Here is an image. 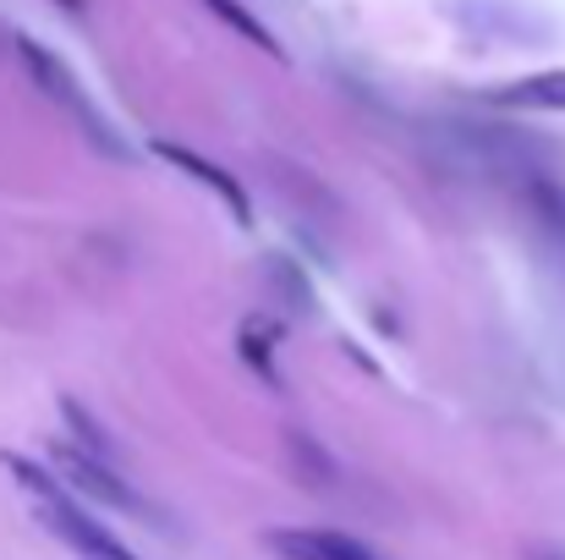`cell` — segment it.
<instances>
[{"instance_id":"obj_7","label":"cell","mask_w":565,"mask_h":560,"mask_svg":"<svg viewBox=\"0 0 565 560\" xmlns=\"http://www.w3.org/2000/svg\"><path fill=\"white\" fill-rule=\"evenodd\" d=\"M209 6H214V11L225 17V22H236V28H242V33H247L253 44H264V50H275V39H269V33H264V28H258V22H253V17H247V11H242L236 0H209Z\"/></svg>"},{"instance_id":"obj_8","label":"cell","mask_w":565,"mask_h":560,"mask_svg":"<svg viewBox=\"0 0 565 560\" xmlns=\"http://www.w3.org/2000/svg\"><path fill=\"white\" fill-rule=\"evenodd\" d=\"M533 560H565V550H533Z\"/></svg>"},{"instance_id":"obj_6","label":"cell","mask_w":565,"mask_h":560,"mask_svg":"<svg viewBox=\"0 0 565 560\" xmlns=\"http://www.w3.org/2000/svg\"><path fill=\"white\" fill-rule=\"evenodd\" d=\"M505 105H533V110H565V72H544V77H522L500 94Z\"/></svg>"},{"instance_id":"obj_5","label":"cell","mask_w":565,"mask_h":560,"mask_svg":"<svg viewBox=\"0 0 565 560\" xmlns=\"http://www.w3.org/2000/svg\"><path fill=\"white\" fill-rule=\"evenodd\" d=\"M160 155H166L171 166H182L188 177H198L203 187H214V192H220V198H225V203L236 209V220H247V192H242V187L231 182L225 171H214L209 160H198V155H188V149H177V144H160Z\"/></svg>"},{"instance_id":"obj_3","label":"cell","mask_w":565,"mask_h":560,"mask_svg":"<svg viewBox=\"0 0 565 560\" xmlns=\"http://www.w3.org/2000/svg\"><path fill=\"white\" fill-rule=\"evenodd\" d=\"M17 50H22V61H28V66H33V77H39V83H44V94H61V99H66V105H72V110H77V116H83V121H88V133H94V138H105V144H110V133H105V121H99V116H94V110H88V99H83V88H77V83H72V72H66V66H61V61H55V55H44V50H39V44H33V39H17ZM110 149H116V144H110Z\"/></svg>"},{"instance_id":"obj_4","label":"cell","mask_w":565,"mask_h":560,"mask_svg":"<svg viewBox=\"0 0 565 560\" xmlns=\"http://www.w3.org/2000/svg\"><path fill=\"white\" fill-rule=\"evenodd\" d=\"M269 545L286 560H379L369 545L341 539V533H319V528H291V533H269Z\"/></svg>"},{"instance_id":"obj_2","label":"cell","mask_w":565,"mask_h":560,"mask_svg":"<svg viewBox=\"0 0 565 560\" xmlns=\"http://www.w3.org/2000/svg\"><path fill=\"white\" fill-rule=\"evenodd\" d=\"M55 473H66L83 495H94V500H105V506L138 511V495L116 478V467H110V462H99V456H88V451H55Z\"/></svg>"},{"instance_id":"obj_1","label":"cell","mask_w":565,"mask_h":560,"mask_svg":"<svg viewBox=\"0 0 565 560\" xmlns=\"http://www.w3.org/2000/svg\"><path fill=\"white\" fill-rule=\"evenodd\" d=\"M6 467H11V473H17V484L39 500L44 522H50L72 550H83L88 560H138L121 539H116V533H110V528H105V522H94V517H88V511H83V506H77V500H72L50 473H44V467H33V462H22V456H6Z\"/></svg>"}]
</instances>
